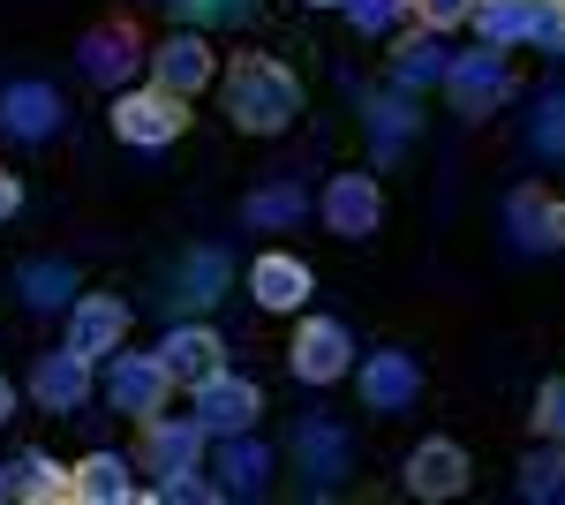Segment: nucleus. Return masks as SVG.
I'll list each match as a JSON object with an SVG mask.
<instances>
[{
    "label": "nucleus",
    "instance_id": "nucleus-14",
    "mask_svg": "<svg viewBox=\"0 0 565 505\" xmlns=\"http://www.w3.org/2000/svg\"><path fill=\"white\" fill-rule=\"evenodd\" d=\"M76 61H84L90 84L114 91V84H129V69H136V61H151V53H143V39H136L129 23H98V31L76 45Z\"/></svg>",
    "mask_w": 565,
    "mask_h": 505
},
{
    "label": "nucleus",
    "instance_id": "nucleus-36",
    "mask_svg": "<svg viewBox=\"0 0 565 505\" xmlns=\"http://www.w3.org/2000/svg\"><path fill=\"white\" fill-rule=\"evenodd\" d=\"M15 211H23V181H15V173H0V219H15Z\"/></svg>",
    "mask_w": 565,
    "mask_h": 505
},
{
    "label": "nucleus",
    "instance_id": "nucleus-11",
    "mask_svg": "<svg viewBox=\"0 0 565 505\" xmlns=\"http://www.w3.org/2000/svg\"><path fill=\"white\" fill-rule=\"evenodd\" d=\"M121 339H129V302H121V295H84V302H76V317H68V347H76L84 362L114 355Z\"/></svg>",
    "mask_w": 565,
    "mask_h": 505
},
{
    "label": "nucleus",
    "instance_id": "nucleus-35",
    "mask_svg": "<svg viewBox=\"0 0 565 505\" xmlns=\"http://www.w3.org/2000/svg\"><path fill=\"white\" fill-rule=\"evenodd\" d=\"M407 122H415V114H407V106H377V144H385V151H399V136H407Z\"/></svg>",
    "mask_w": 565,
    "mask_h": 505
},
{
    "label": "nucleus",
    "instance_id": "nucleus-13",
    "mask_svg": "<svg viewBox=\"0 0 565 505\" xmlns=\"http://www.w3.org/2000/svg\"><path fill=\"white\" fill-rule=\"evenodd\" d=\"M204 422L189 415V422H174V415H143V467L151 475H174V467H196L204 461Z\"/></svg>",
    "mask_w": 565,
    "mask_h": 505
},
{
    "label": "nucleus",
    "instance_id": "nucleus-39",
    "mask_svg": "<svg viewBox=\"0 0 565 505\" xmlns=\"http://www.w3.org/2000/svg\"><path fill=\"white\" fill-rule=\"evenodd\" d=\"M0 498H8V475H0Z\"/></svg>",
    "mask_w": 565,
    "mask_h": 505
},
{
    "label": "nucleus",
    "instance_id": "nucleus-25",
    "mask_svg": "<svg viewBox=\"0 0 565 505\" xmlns=\"http://www.w3.org/2000/svg\"><path fill=\"white\" fill-rule=\"evenodd\" d=\"M309 211V197L295 189V181H271V189H257V197H242V219L249 227H295Z\"/></svg>",
    "mask_w": 565,
    "mask_h": 505
},
{
    "label": "nucleus",
    "instance_id": "nucleus-3",
    "mask_svg": "<svg viewBox=\"0 0 565 505\" xmlns=\"http://www.w3.org/2000/svg\"><path fill=\"white\" fill-rule=\"evenodd\" d=\"M505 91H513V69H505V53H498V45L445 61V98H452V114H476V122H482Z\"/></svg>",
    "mask_w": 565,
    "mask_h": 505
},
{
    "label": "nucleus",
    "instance_id": "nucleus-1",
    "mask_svg": "<svg viewBox=\"0 0 565 505\" xmlns=\"http://www.w3.org/2000/svg\"><path fill=\"white\" fill-rule=\"evenodd\" d=\"M226 114H234L242 136H279V128H295V114H302V84H295L279 61L242 53V61L226 69Z\"/></svg>",
    "mask_w": 565,
    "mask_h": 505
},
{
    "label": "nucleus",
    "instance_id": "nucleus-20",
    "mask_svg": "<svg viewBox=\"0 0 565 505\" xmlns=\"http://www.w3.org/2000/svg\"><path fill=\"white\" fill-rule=\"evenodd\" d=\"M218 475H226V491H242V498H257L271 461H264V445L249 430H226V445H218Z\"/></svg>",
    "mask_w": 565,
    "mask_h": 505
},
{
    "label": "nucleus",
    "instance_id": "nucleus-38",
    "mask_svg": "<svg viewBox=\"0 0 565 505\" xmlns=\"http://www.w3.org/2000/svg\"><path fill=\"white\" fill-rule=\"evenodd\" d=\"M309 8H348V0H309Z\"/></svg>",
    "mask_w": 565,
    "mask_h": 505
},
{
    "label": "nucleus",
    "instance_id": "nucleus-16",
    "mask_svg": "<svg viewBox=\"0 0 565 505\" xmlns=\"http://www.w3.org/2000/svg\"><path fill=\"white\" fill-rule=\"evenodd\" d=\"M309 264L302 256H279V250H264L257 264H249V295H257V309H302L309 302Z\"/></svg>",
    "mask_w": 565,
    "mask_h": 505
},
{
    "label": "nucleus",
    "instance_id": "nucleus-4",
    "mask_svg": "<svg viewBox=\"0 0 565 505\" xmlns=\"http://www.w3.org/2000/svg\"><path fill=\"white\" fill-rule=\"evenodd\" d=\"M167 392H174V378H167L159 355H121V347H114V370H106V400H114V415H136V422L159 415Z\"/></svg>",
    "mask_w": 565,
    "mask_h": 505
},
{
    "label": "nucleus",
    "instance_id": "nucleus-6",
    "mask_svg": "<svg viewBox=\"0 0 565 505\" xmlns=\"http://www.w3.org/2000/svg\"><path fill=\"white\" fill-rule=\"evenodd\" d=\"M415 400H423V362H415L407 347H385V355L362 362V408H370V415H399V408H415Z\"/></svg>",
    "mask_w": 565,
    "mask_h": 505
},
{
    "label": "nucleus",
    "instance_id": "nucleus-18",
    "mask_svg": "<svg viewBox=\"0 0 565 505\" xmlns=\"http://www.w3.org/2000/svg\"><path fill=\"white\" fill-rule=\"evenodd\" d=\"M0 128L23 136V144H39V136L61 128V98H53L45 84H8L0 91Z\"/></svg>",
    "mask_w": 565,
    "mask_h": 505
},
{
    "label": "nucleus",
    "instance_id": "nucleus-30",
    "mask_svg": "<svg viewBox=\"0 0 565 505\" xmlns=\"http://www.w3.org/2000/svg\"><path fill=\"white\" fill-rule=\"evenodd\" d=\"M527 39L565 61V0H535V8H527Z\"/></svg>",
    "mask_w": 565,
    "mask_h": 505
},
{
    "label": "nucleus",
    "instance_id": "nucleus-27",
    "mask_svg": "<svg viewBox=\"0 0 565 505\" xmlns=\"http://www.w3.org/2000/svg\"><path fill=\"white\" fill-rule=\"evenodd\" d=\"M521 498L527 505H565V453H527L521 461Z\"/></svg>",
    "mask_w": 565,
    "mask_h": 505
},
{
    "label": "nucleus",
    "instance_id": "nucleus-23",
    "mask_svg": "<svg viewBox=\"0 0 565 505\" xmlns=\"http://www.w3.org/2000/svg\"><path fill=\"white\" fill-rule=\"evenodd\" d=\"M8 498H31V505L68 498V467L45 461V453H23V461H15V475H8Z\"/></svg>",
    "mask_w": 565,
    "mask_h": 505
},
{
    "label": "nucleus",
    "instance_id": "nucleus-26",
    "mask_svg": "<svg viewBox=\"0 0 565 505\" xmlns=\"http://www.w3.org/2000/svg\"><path fill=\"white\" fill-rule=\"evenodd\" d=\"M15 287H23L31 309H61V302L76 295V272H68V264H23V272H15Z\"/></svg>",
    "mask_w": 565,
    "mask_h": 505
},
{
    "label": "nucleus",
    "instance_id": "nucleus-10",
    "mask_svg": "<svg viewBox=\"0 0 565 505\" xmlns=\"http://www.w3.org/2000/svg\"><path fill=\"white\" fill-rule=\"evenodd\" d=\"M377 219H385L377 181H370V173H332V189H324V227H332L340 242H362V234H377Z\"/></svg>",
    "mask_w": 565,
    "mask_h": 505
},
{
    "label": "nucleus",
    "instance_id": "nucleus-2",
    "mask_svg": "<svg viewBox=\"0 0 565 505\" xmlns=\"http://www.w3.org/2000/svg\"><path fill=\"white\" fill-rule=\"evenodd\" d=\"M181 128H189V98H174V91H121L114 98V136L121 144L159 151V144H174Z\"/></svg>",
    "mask_w": 565,
    "mask_h": 505
},
{
    "label": "nucleus",
    "instance_id": "nucleus-33",
    "mask_svg": "<svg viewBox=\"0 0 565 505\" xmlns=\"http://www.w3.org/2000/svg\"><path fill=\"white\" fill-rule=\"evenodd\" d=\"M535 144H543V151H565V91H551V98H543V122H535Z\"/></svg>",
    "mask_w": 565,
    "mask_h": 505
},
{
    "label": "nucleus",
    "instance_id": "nucleus-7",
    "mask_svg": "<svg viewBox=\"0 0 565 505\" xmlns=\"http://www.w3.org/2000/svg\"><path fill=\"white\" fill-rule=\"evenodd\" d=\"M257 415H264V392L249 378L212 370V378L196 385V422H204L212 438H226V430H257Z\"/></svg>",
    "mask_w": 565,
    "mask_h": 505
},
{
    "label": "nucleus",
    "instance_id": "nucleus-32",
    "mask_svg": "<svg viewBox=\"0 0 565 505\" xmlns=\"http://www.w3.org/2000/svg\"><path fill=\"white\" fill-rule=\"evenodd\" d=\"M407 8L423 15V31H452V23H468L476 0H407Z\"/></svg>",
    "mask_w": 565,
    "mask_h": 505
},
{
    "label": "nucleus",
    "instance_id": "nucleus-21",
    "mask_svg": "<svg viewBox=\"0 0 565 505\" xmlns=\"http://www.w3.org/2000/svg\"><path fill=\"white\" fill-rule=\"evenodd\" d=\"M392 84H399V91L445 84V45H437V31H415V39H399V53H392Z\"/></svg>",
    "mask_w": 565,
    "mask_h": 505
},
{
    "label": "nucleus",
    "instance_id": "nucleus-28",
    "mask_svg": "<svg viewBox=\"0 0 565 505\" xmlns=\"http://www.w3.org/2000/svg\"><path fill=\"white\" fill-rule=\"evenodd\" d=\"M302 461L317 467V483H332V475L348 467V453H340V430H332V422H309V430H302Z\"/></svg>",
    "mask_w": 565,
    "mask_h": 505
},
{
    "label": "nucleus",
    "instance_id": "nucleus-5",
    "mask_svg": "<svg viewBox=\"0 0 565 505\" xmlns=\"http://www.w3.org/2000/svg\"><path fill=\"white\" fill-rule=\"evenodd\" d=\"M287 362H295V378H302V385L348 378V362H354L348 325H332V317H302V333H295V347H287Z\"/></svg>",
    "mask_w": 565,
    "mask_h": 505
},
{
    "label": "nucleus",
    "instance_id": "nucleus-12",
    "mask_svg": "<svg viewBox=\"0 0 565 505\" xmlns=\"http://www.w3.org/2000/svg\"><path fill=\"white\" fill-rule=\"evenodd\" d=\"M407 491H415V498H460V491H468V453H460L452 438H423V445L407 453Z\"/></svg>",
    "mask_w": 565,
    "mask_h": 505
},
{
    "label": "nucleus",
    "instance_id": "nucleus-31",
    "mask_svg": "<svg viewBox=\"0 0 565 505\" xmlns=\"http://www.w3.org/2000/svg\"><path fill=\"white\" fill-rule=\"evenodd\" d=\"M535 430L543 438H565V378H543V392H535Z\"/></svg>",
    "mask_w": 565,
    "mask_h": 505
},
{
    "label": "nucleus",
    "instance_id": "nucleus-8",
    "mask_svg": "<svg viewBox=\"0 0 565 505\" xmlns=\"http://www.w3.org/2000/svg\"><path fill=\"white\" fill-rule=\"evenodd\" d=\"M151 76H159V91H174V98H196V91L218 76V61L196 31H174V39L151 45Z\"/></svg>",
    "mask_w": 565,
    "mask_h": 505
},
{
    "label": "nucleus",
    "instance_id": "nucleus-24",
    "mask_svg": "<svg viewBox=\"0 0 565 505\" xmlns=\"http://www.w3.org/2000/svg\"><path fill=\"white\" fill-rule=\"evenodd\" d=\"M527 8L535 0H476L468 23L482 31V45H513V39H527Z\"/></svg>",
    "mask_w": 565,
    "mask_h": 505
},
{
    "label": "nucleus",
    "instance_id": "nucleus-19",
    "mask_svg": "<svg viewBox=\"0 0 565 505\" xmlns=\"http://www.w3.org/2000/svg\"><path fill=\"white\" fill-rule=\"evenodd\" d=\"M68 498H84V505H129L136 483H129V467H121V453H90V461H76V467H68Z\"/></svg>",
    "mask_w": 565,
    "mask_h": 505
},
{
    "label": "nucleus",
    "instance_id": "nucleus-15",
    "mask_svg": "<svg viewBox=\"0 0 565 505\" xmlns=\"http://www.w3.org/2000/svg\"><path fill=\"white\" fill-rule=\"evenodd\" d=\"M218 355H226V347H218L212 325H174V333L159 339V362H167V378L189 385V392H196V385L218 370Z\"/></svg>",
    "mask_w": 565,
    "mask_h": 505
},
{
    "label": "nucleus",
    "instance_id": "nucleus-9",
    "mask_svg": "<svg viewBox=\"0 0 565 505\" xmlns=\"http://www.w3.org/2000/svg\"><path fill=\"white\" fill-rule=\"evenodd\" d=\"M505 227L521 250H565V197H551L543 181H527L505 197Z\"/></svg>",
    "mask_w": 565,
    "mask_h": 505
},
{
    "label": "nucleus",
    "instance_id": "nucleus-34",
    "mask_svg": "<svg viewBox=\"0 0 565 505\" xmlns=\"http://www.w3.org/2000/svg\"><path fill=\"white\" fill-rule=\"evenodd\" d=\"M407 0H348V15H354V31H385L392 15H399Z\"/></svg>",
    "mask_w": 565,
    "mask_h": 505
},
{
    "label": "nucleus",
    "instance_id": "nucleus-22",
    "mask_svg": "<svg viewBox=\"0 0 565 505\" xmlns=\"http://www.w3.org/2000/svg\"><path fill=\"white\" fill-rule=\"evenodd\" d=\"M218 287H226V256L189 250V264H181V280H174V309H212Z\"/></svg>",
    "mask_w": 565,
    "mask_h": 505
},
{
    "label": "nucleus",
    "instance_id": "nucleus-37",
    "mask_svg": "<svg viewBox=\"0 0 565 505\" xmlns=\"http://www.w3.org/2000/svg\"><path fill=\"white\" fill-rule=\"evenodd\" d=\"M8 415H15V385L0 378V422H8Z\"/></svg>",
    "mask_w": 565,
    "mask_h": 505
},
{
    "label": "nucleus",
    "instance_id": "nucleus-29",
    "mask_svg": "<svg viewBox=\"0 0 565 505\" xmlns=\"http://www.w3.org/2000/svg\"><path fill=\"white\" fill-rule=\"evenodd\" d=\"M167 8H174L189 31H204V23H242L257 0H167Z\"/></svg>",
    "mask_w": 565,
    "mask_h": 505
},
{
    "label": "nucleus",
    "instance_id": "nucleus-17",
    "mask_svg": "<svg viewBox=\"0 0 565 505\" xmlns=\"http://www.w3.org/2000/svg\"><path fill=\"white\" fill-rule=\"evenodd\" d=\"M31 392H39V408L68 415V408H84V392H90V362L76 355V347H61V355H39V378H31Z\"/></svg>",
    "mask_w": 565,
    "mask_h": 505
}]
</instances>
